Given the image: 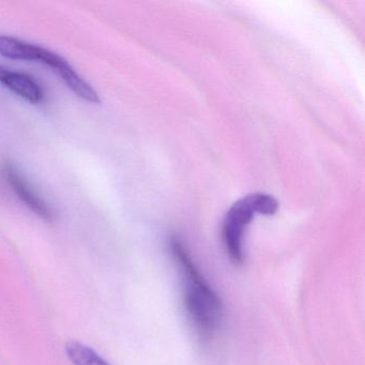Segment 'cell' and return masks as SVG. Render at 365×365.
Instances as JSON below:
<instances>
[{"mask_svg": "<svg viewBox=\"0 0 365 365\" xmlns=\"http://www.w3.org/2000/svg\"><path fill=\"white\" fill-rule=\"evenodd\" d=\"M5 176L8 183L19 198L29 207L31 211L44 221H52L54 213L50 205L35 191L29 185V181L21 174L20 170L12 164L5 166Z\"/></svg>", "mask_w": 365, "mask_h": 365, "instance_id": "obj_3", "label": "cell"}, {"mask_svg": "<svg viewBox=\"0 0 365 365\" xmlns=\"http://www.w3.org/2000/svg\"><path fill=\"white\" fill-rule=\"evenodd\" d=\"M66 352L74 365H110L93 348L80 341H68Z\"/></svg>", "mask_w": 365, "mask_h": 365, "instance_id": "obj_6", "label": "cell"}, {"mask_svg": "<svg viewBox=\"0 0 365 365\" xmlns=\"http://www.w3.org/2000/svg\"><path fill=\"white\" fill-rule=\"evenodd\" d=\"M277 208L279 202L273 196L262 193L245 196L230 207L224 219L222 239L232 264L239 266L245 260L243 236L245 228L251 223L255 213L273 215Z\"/></svg>", "mask_w": 365, "mask_h": 365, "instance_id": "obj_2", "label": "cell"}, {"mask_svg": "<svg viewBox=\"0 0 365 365\" xmlns=\"http://www.w3.org/2000/svg\"><path fill=\"white\" fill-rule=\"evenodd\" d=\"M170 251L183 282V304L187 318L202 339H210L223 322V304L200 274L185 245L172 238Z\"/></svg>", "mask_w": 365, "mask_h": 365, "instance_id": "obj_1", "label": "cell"}, {"mask_svg": "<svg viewBox=\"0 0 365 365\" xmlns=\"http://www.w3.org/2000/svg\"><path fill=\"white\" fill-rule=\"evenodd\" d=\"M0 83L29 103L38 104L43 100L41 87L27 74L14 72L0 66Z\"/></svg>", "mask_w": 365, "mask_h": 365, "instance_id": "obj_4", "label": "cell"}, {"mask_svg": "<svg viewBox=\"0 0 365 365\" xmlns=\"http://www.w3.org/2000/svg\"><path fill=\"white\" fill-rule=\"evenodd\" d=\"M41 46L0 35V55L14 61H39Z\"/></svg>", "mask_w": 365, "mask_h": 365, "instance_id": "obj_5", "label": "cell"}]
</instances>
